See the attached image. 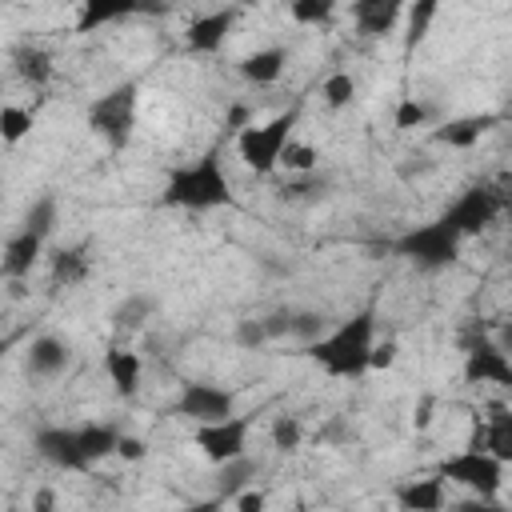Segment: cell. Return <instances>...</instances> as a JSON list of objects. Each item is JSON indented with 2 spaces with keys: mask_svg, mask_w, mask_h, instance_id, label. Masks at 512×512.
<instances>
[{
  "mask_svg": "<svg viewBox=\"0 0 512 512\" xmlns=\"http://www.w3.org/2000/svg\"><path fill=\"white\" fill-rule=\"evenodd\" d=\"M500 204H504L500 192H492L488 184H472V188H464V192L444 208V220H448V224L460 232V240H464V236L484 232V228L496 220Z\"/></svg>",
  "mask_w": 512,
  "mask_h": 512,
  "instance_id": "ba28073f",
  "label": "cell"
},
{
  "mask_svg": "<svg viewBox=\"0 0 512 512\" xmlns=\"http://www.w3.org/2000/svg\"><path fill=\"white\" fill-rule=\"evenodd\" d=\"M236 340H240L244 348H260V344H268V328H264V320H240Z\"/></svg>",
  "mask_w": 512,
  "mask_h": 512,
  "instance_id": "d590c367",
  "label": "cell"
},
{
  "mask_svg": "<svg viewBox=\"0 0 512 512\" xmlns=\"http://www.w3.org/2000/svg\"><path fill=\"white\" fill-rule=\"evenodd\" d=\"M396 504L404 512H444L448 492H444V476H420V480H404L396 488Z\"/></svg>",
  "mask_w": 512,
  "mask_h": 512,
  "instance_id": "7c38bea8",
  "label": "cell"
},
{
  "mask_svg": "<svg viewBox=\"0 0 512 512\" xmlns=\"http://www.w3.org/2000/svg\"><path fill=\"white\" fill-rule=\"evenodd\" d=\"M104 372H108V380L116 384V392H120V396H136L144 364H140V356H136L132 348H120V344H112V348L104 352Z\"/></svg>",
  "mask_w": 512,
  "mask_h": 512,
  "instance_id": "d6986e66",
  "label": "cell"
},
{
  "mask_svg": "<svg viewBox=\"0 0 512 512\" xmlns=\"http://www.w3.org/2000/svg\"><path fill=\"white\" fill-rule=\"evenodd\" d=\"M32 512H56V492L52 488H36L32 492Z\"/></svg>",
  "mask_w": 512,
  "mask_h": 512,
  "instance_id": "60d3db41",
  "label": "cell"
},
{
  "mask_svg": "<svg viewBox=\"0 0 512 512\" xmlns=\"http://www.w3.org/2000/svg\"><path fill=\"white\" fill-rule=\"evenodd\" d=\"M268 508V492L264 488H248L236 496V512H264Z\"/></svg>",
  "mask_w": 512,
  "mask_h": 512,
  "instance_id": "8d00e7d4",
  "label": "cell"
},
{
  "mask_svg": "<svg viewBox=\"0 0 512 512\" xmlns=\"http://www.w3.org/2000/svg\"><path fill=\"white\" fill-rule=\"evenodd\" d=\"M300 440H304V424H300V416H276L272 420V448H280V452H296L300 448Z\"/></svg>",
  "mask_w": 512,
  "mask_h": 512,
  "instance_id": "83f0119b",
  "label": "cell"
},
{
  "mask_svg": "<svg viewBox=\"0 0 512 512\" xmlns=\"http://www.w3.org/2000/svg\"><path fill=\"white\" fill-rule=\"evenodd\" d=\"M396 16H400V4H396V0H356V4H352V20H356V28H360L364 36H384V32H392Z\"/></svg>",
  "mask_w": 512,
  "mask_h": 512,
  "instance_id": "ffe728a7",
  "label": "cell"
},
{
  "mask_svg": "<svg viewBox=\"0 0 512 512\" xmlns=\"http://www.w3.org/2000/svg\"><path fill=\"white\" fill-rule=\"evenodd\" d=\"M320 96H324V104H328V108H348V104H352V96H356V80H352L348 72H332V76L324 80Z\"/></svg>",
  "mask_w": 512,
  "mask_h": 512,
  "instance_id": "f1b7e54d",
  "label": "cell"
},
{
  "mask_svg": "<svg viewBox=\"0 0 512 512\" xmlns=\"http://www.w3.org/2000/svg\"><path fill=\"white\" fill-rule=\"evenodd\" d=\"M40 248H44V240L36 232L20 228L16 236H8V244H4V276L8 280H24L32 272V264L40 260Z\"/></svg>",
  "mask_w": 512,
  "mask_h": 512,
  "instance_id": "ac0fdd59",
  "label": "cell"
},
{
  "mask_svg": "<svg viewBox=\"0 0 512 512\" xmlns=\"http://www.w3.org/2000/svg\"><path fill=\"white\" fill-rule=\"evenodd\" d=\"M396 352H400L396 340H380V344L372 348V368H380V372L392 368V364H396Z\"/></svg>",
  "mask_w": 512,
  "mask_h": 512,
  "instance_id": "74e56055",
  "label": "cell"
},
{
  "mask_svg": "<svg viewBox=\"0 0 512 512\" xmlns=\"http://www.w3.org/2000/svg\"><path fill=\"white\" fill-rule=\"evenodd\" d=\"M156 312V296H148V292H132L128 300H120L116 308H112V328L116 332H136V328H144V320Z\"/></svg>",
  "mask_w": 512,
  "mask_h": 512,
  "instance_id": "7402d4cb",
  "label": "cell"
},
{
  "mask_svg": "<svg viewBox=\"0 0 512 512\" xmlns=\"http://www.w3.org/2000/svg\"><path fill=\"white\" fill-rule=\"evenodd\" d=\"M236 396L220 384H204V380H192L180 388V400H176V416H188L196 424H220V420H232L236 412Z\"/></svg>",
  "mask_w": 512,
  "mask_h": 512,
  "instance_id": "9c48e42d",
  "label": "cell"
},
{
  "mask_svg": "<svg viewBox=\"0 0 512 512\" xmlns=\"http://www.w3.org/2000/svg\"><path fill=\"white\" fill-rule=\"evenodd\" d=\"M464 380H468V384L512 388V356H508L496 340L480 336V340H472L468 352H464Z\"/></svg>",
  "mask_w": 512,
  "mask_h": 512,
  "instance_id": "8fae6325",
  "label": "cell"
},
{
  "mask_svg": "<svg viewBox=\"0 0 512 512\" xmlns=\"http://www.w3.org/2000/svg\"><path fill=\"white\" fill-rule=\"evenodd\" d=\"M160 200L168 208H188V212H208V208L232 204V184H228V172L220 164V152L208 148L200 160L172 168Z\"/></svg>",
  "mask_w": 512,
  "mask_h": 512,
  "instance_id": "3957f363",
  "label": "cell"
},
{
  "mask_svg": "<svg viewBox=\"0 0 512 512\" xmlns=\"http://www.w3.org/2000/svg\"><path fill=\"white\" fill-rule=\"evenodd\" d=\"M120 436L124 432H116L112 424H80V428H36L32 444L52 468L88 472L92 464L116 452Z\"/></svg>",
  "mask_w": 512,
  "mask_h": 512,
  "instance_id": "7a4b0ae2",
  "label": "cell"
},
{
  "mask_svg": "<svg viewBox=\"0 0 512 512\" xmlns=\"http://www.w3.org/2000/svg\"><path fill=\"white\" fill-rule=\"evenodd\" d=\"M128 12H136V4H100V0H92V4H84V12H80V32H92V28H100V24H108V20H120V16H128Z\"/></svg>",
  "mask_w": 512,
  "mask_h": 512,
  "instance_id": "484cf974",
  "label": "cell"
},
{
  "mask_svg": "<svg viewBox=\"0 0 512 512\" xmlns=\"http://www.w3.org/2000/svg\"><path fill=\"white\" fill-rule=\"evenodd\" d=\"M432 16H436V4H432V0H420V4L408 12V48H416V44L424 40Z\"/></svg>",
  "mask_w": 512,
  "mask_h": 512,
  "instance_id": "d6a6232c",
  "label": "cell"
},
{
  "mask_svg": "<svg viewBox=\"0 0 512 512\" xmlns=\"http://www.w3.org/2000/svg\"><path fill=\"white\" fill-rule=\"evenodd\" d=\"M452 512H512V508H504V504H496V500H480V496H472V500H460Z\"/></svg>",
  "mask_w": 512,
  "mask_h": 512,
  "instance_id": "ab89813d",
  "label": "cell"
},
{
  "mask_svg": "<svg viewBox=\"0 0 512 512\" xmlns=\"http://www.w3.org/2000/svg\"><path fill=\"white\" fill-rule=\"evenodd\" d=\"M496 344H500V348L512 356V320H504V324H500V332H496Z\"/></svg>",
  "mask_w": 512,
  "mask_h": 512,
  "instance_id": "7bdbcfd3",
  "label": "cell"
},
{
  "mask_svg": "<svg viewBox=\"0 0 512 512\" xmlns=\"http://www.w3.org/2000/svg\"><path fill=\"white\" fill-rule=\"evenodd\" d=\"M292 128H296V112H280L276 120L268 124H248L240 136H236V152L240 160L252 168V172H272L284 156V148L292 144Z\"/></svg>",
  "mask_w": 512,
  "mask_h": 512,
  "instance_id": "8992f818",
  "label": "cell"
},
{
  "mask_svg": "<svg viewBox=\"0 0 512 512\" xmlns=\"http://www.w3.org/2000/svg\"><path fill=\"white\" fill-rule=\"evenodd\" d=\"M428 116H432V108H428L424 100H416V96H404V100L396 104V128H400V132L424 128V124H428Z\"/></svg>",
  "mask_w": 512,
  "mask_h": 512,
  "instance_id": "f546056e",
  "label": "cell"
},
{
  "mask_svg": "<svg viewBox=\"0 0 512 512\" xmlns=\"http://www.w3.org/2000/svg\"><path fill=\"white\" fill-rule=\"evenodd\" d=\"M88 244H72V248H60L52 256V284L56 288H72L80 280H88Z\"/></svg>",
  "mask_w": 512,
  "mask_h": 512,
  "instance_id": "44dd1931",
  "label": "cell"
},
{
  "mask_svg": "<svg viewBox=\"0 0 512 512\" xmlns=\"http://www.w3.org/2000/svg\"><path fill=\"white\" fill-rule=\"evenodd\" d=\"M236 24V8H224V12H208V16H200V20H192V28H188V52H200V56H208V52H216V48H224V36H228V28Z\"/></svg>",
  "mask_w": 512,
  "mask_h": 512,
  "instance_id": "4fadbf2b",
  "label": "cell"
},
{
  "mask_svg": "<svg viewBox=\"0 0 512 512\" xmlns=\"http://www.w3.org/2000/svg\"><path fill=\"white\" fill-rule=\"evenodd\" d=\"M372 348H376V312L364 308L356 316H348L344 324H336L332 332H324L320 340H312L304 352L336 380H356L372 368Z\"/></svg>",
  "mask_w": 512,
  "mask_h": 512,
  "instance_id": "6da1fadb",
  "label": "cell"
},
{
  "mask_svg": "<svg viewBox=\"0 0 512 512\" xmlns=\"http://www.w3.org/2000/svg\"><path fill=\"white\" fill-rule=\"evenodd\" d=\"M12 64H16V76H20L24 84H32V88H40V84L52 76V56H48L44 48H32V44L16 48V52H12Z\"/></svg>",
  "mask_w": 512,
  "mask_h": 512,
  "instance_id": "cb8c5ba5",
  "label": "cell"
},
{
  "mask_svg": "<svg viewBox=\"0 0 512 512\" xmlns=\"http://www.w3.org/2000/svg\"><path fill=\"white\" fill-rule=\"evenodd\" d=\"M116 456H124V460H144V456H148V444H144L140 436H120Z\"/></svg>",
  "mask_w": 512,
  "mask_h": 512,
  "instance_id": "f35d334b",
  "label": "cell"
},
{
  "mask_svg": "<svg viewBox=\"0 0 512 512\" xmlns=\"http://www.w3.org/2000/svg\"><path fill=\"white\" fill-rule=\"evenodd\" d=\"M316 440H320V444H348V440H352V428L344 424V416H332V420L320 424Z\"/></svg>",
  "mask_w": 512,
  "mask_h": 512,
  "instance_id": "e575fe53",
  "label": "cell"
},
{
  "mask_svg": "<svg viewBox=\"0 0 512 512\" xmlns=\"http://www.w3.org/2000/svg\"><path fill=\"white\" fill-rule=\"evenodd\" d=\"M332 12H336L332 0H296V4L288 8V16H292L296 24H324Z\"/></svg>",
  "mask_w": 512,
  "mask_h": 512,
  "instance_id": "4dcf8cb0",
  "label": "cell"
},
{
  "mask_svg": "<svg viewBox=\"0 0 512 512\" xmlns=\"http://www.w3.org/2000/svg\"><path fill=\"white\" fill-rule=\"evenodd\" d=\"M252 476H256V460L252 456H240V460L220 464V472H216V496L220 500H236L240 492H248V480Z\"/></svg>",
  "mask_w": 512,
  "mask_h": 512,
  "instance_id": "603a6c76",
  "label": "cell"
},
{
  "mask_svg": "<svg viewBox=\"0 0 512 512\" xmlns=\"http://www.w3.org/2000/svg\"><path fill=\"white\" fill-rule=\"evenodd\" d=\"M220 496H208V500H196V504H180V508H168V512H220Z\"/></svg>",
  "mask_w": 512,
  "mask_h": 512,
  "instance_id": "b9f144b4",
  "label": "cell"
},
{
  "mask_svg": "<svg viewBox=\"0 0 512 512\" xmlns=\"http://www.w3.org/2000/svg\"><path fill=\"white\" fill-rule=\"evenodd\" d=\"M72 364V348L56 336H36L28 344V372L32 376H60Z\"/></svg>",
  "mask_w": 512,
  "mask_h": 512,
  "instance_id": "2e32d148",
  "label": "cell"
},
{
  "mask_svg": "<svg viewBox=\"0 0 512 512\" xmlns=\"http://www.w3.org/2000/svg\"><path fill=\"white\" fill-rule=\"evenodd\" d=\"M28 132H32V112L28 108H16V104H4L0 108V136H4V144L24 140Z\"/></svg>",
  "mask_w": 512,
  "mask_h": 512,
  "instance_id": "4316f807",
  "label": "cell"
},
{
  "mask_svg": "<svg viewBox=\"0 0 512 512\" xmlns=\"http://www.w3.org/2000/svg\"><path fill=\"white\" fill-rule=\"evenodd\" d=\"M136 104H140V84L136 80H120L116 88H108L104 96L92 100L88 128L108 144V152L128 148L132 128H136Z\"/></svg>",
  "mask_w": 512,
  "mask_h": 512,
  "instance_id": "277c9868",
  "label": "cell"
},
{
  "mask_svg": "<svg viewBox=\"0 0 512 512\" xmlns=\"http://www.w3.org/2000/svg\"><path fill=\"white\" fill-rule=\"evenodd\" d=\"M280 164H284L288 172H312V168H316V148H312V144H300V140H292V144L284 148Z\"/></svg>",
  "mask_w": 512,
  "mask_h": 512,
  "instance_id": "1f68e13d",
  "label": "cell"
},
{
  "mask_svg": "<svg viewBox=\"0 0 512 512\" xmlns=\"http://www.w3.org/2000/svg\"><path fill=\"white\" fill-rule=\"evenodd\" d=\"M392 252L404 256V260H412L416 268L436 272V268H448V264L460 256V232H456L444 216H436V220L416 224V228H408L404 236H396V240H392Z\"/></svg>",
  "mask_w": 512,
  "mask_h": 512,
  "instance_id": "5b68a950",
  "label": "cell"
},
{
  "mask_svg": "<svg viewBox=\"0 0 512 512\" xmlns=\"http://www.w3.org/2000/svg\"><path fill=\"white\" fill-rule=\"evenodd\" d=\"M484 452L500 464H512V408L500 400L484 408Z\"/></svg>",
  "mask_w": 512,
  "mask_h": 512,
  "instance_id": "5bb4252c",
  "label": "cell"
},
{
  "mask_svg": "<svg viewBox=\"0 0 512 512\" xmlns=\"http://www.w3.org/2000/svg\"><path fill=\"white\" fill-rule=\"evenodd\" d=\"M500 124V116L496 112H472V116H456V120H448V124H440L436 128V140L440 144H448V148H472L488 128H496Z\"/></svg>",
  "mask_w": 512,
  "mask_h": 512,
  "instance_id": "9a60e30c",
  "label": "cell"
},
{
  "mask_svg": "<svg viewBox=\"0 0 512 512\" xmlns=\"http://www.w3.org/2000/svg\"><path fill=\"white\" fill-rule=\"evenodd\" d=\"M440 476L460 484V488H468L480 500H496V492L504 484V464L496 456H488V452H468L464 448V452H456V456H448L440 464Z\"/></svg>",
  "mask_w": 512,
  "mask_h": 512,
  "instance_id": "52a82bcc",
  "label": "cell"
},
{
  "mask_svg": "<svg viewBox=\"0 0 512 512\" xmlns=\"http://www.w3.org/2000/svg\"><path fill=\"white\" fill-rule=\"evenodd\" d=\"M56 216H60L56 196H40V200L24 212V232H36L40 240H48V236H52V228H56Z\"/></svg>",
  "mask_w": 512,
  "mask_h": 512,
  "instance_id": "d4e9b609",
  "label": "cell"
},
{
  "mask_svg": "<svg viewBox=\"0 0 512 512\" xmlns=\"http://www.w3.org/2000/svg\"><path fill=\"white\" fill-rule=\"evenodd\" d=\"M428 412H432V400H424V404H420V412H416V428H424V424H428Z\"/></svg>",
  "mask_w": 512,
  "mask_h": 512,
  "instance_id": "ee69618b",
  "label": "cell"
},
{
  "mask_svg": "<svg viewBox=\"0 0 512 512\" xmlns=\"http://www.w3.org/2000/svg\"><path fill=\"white\" fill-rule=\"evenodd\" d=\"M248 428H252L248 416H232V420H220V424H200V428H196V448L220 468V464H228V460L248 456V452H244V448H248Z\"/></svg>",
  "mask_w": 512,
  "mask_h": 512,
  "instance_id": "30bf717a",
  "label": "cell"
},
{
  "mask_svg": "<svg viewBox=\"0 0 512 512\" xmlns=\"http://www.w3.org/2000/svg\"><path fill=\"white\" fill-rule=\"evenodd\" d=\"M292 336L304 340V348H308L312 340L324 336V320H320L316 312H292Z\"/></svg>",
  "mask_w": 512,
  "mask_h": 512,
  "instance_id": "836d02e7",
  "label": "cell"
},
{
  "mask_svg": "<svg viewBox=\"0 0 512 512\" xmlns=\"http://www.w3.org/2000/svg\"><path fill=\"white\" fill-rule=\"evenodd\" d=\"M284 64H288V52L280 48V44H272V48H256V52H248L244 60H240V76L248 80V84H276L280 76H284Z\"/></svg>",
  "mask_w": 512,
  "mask_h": 512,
  "instance_id": "e0dca14e",
  "label": "cell"
}]
</instances>
